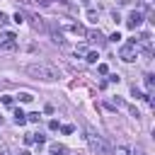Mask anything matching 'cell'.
Returning <instances> with one entry per match:
<instances>
[{
    "label": "cell",
    "instance_id": "cell-15",
    "mask_svg": "<svg viewBox=\"0 0 155 155\" xmlns=\"http://www.w3.org/2000/svg\"><path fill=\"white\" fill-rule=\"evenodd\" d=\"M131 92H133V97H136V99H143V97H145V94H143V92H140V90H138L136 85L131 87Z\"/></svg>",
    "mask_w": 155,
    "mask_h": 155
},
{
    "label": "cell",
    "instance_id": "cell-26",
    "mask_svg": "<svg viewBox=\"0 0 155 155\" xmlns=\"http://www.w3.org/2000/svg\"><path fill=\"white\" fill-rule=\"evenodd\" d=\"M19 155H31V153H29V150H22V153H19Z\"/></svg>",
    "mask_w": 155,
    "mask_h": 155
},
{
    "label": "cell",
    "instance_id": "cell-4",
    "mask_svg": "<svg viewBox=\"0 0 155 155\" xmlns=\"http://www.w3.org/2000/svg\"><path fill=\"white\" fill-rule=\"evenodd\" d=\"M140 22H143V12H140V10H133V12L128 15V19H126V27H128V29H138Z\"/></svg>",
    "mask_w": 155,
    "mask_h": 155
},
{
    "label": "cell",
    "instance_id": "cell-9",
    "mask_svg": "<svg viewBox=\"0 0 155 155\" xmlns=\"http://www.w3.org/2000/svg\"><path fill=\"white\" fill-rule=\"evenodd\" d=\"M70 31H73V34H78V36H85V34H87L82 24H70Z\"/></svg>",
    "mask_w": 155,
    "mask_h": 155
},
{
    "label": "cell",
    "instance_id": "cell-1",
    "mask_svg": "<svg viewBox=\"0 0 155 155\" xmlns=\"http://www.w3.org/2000/svg\"><path fill=\"white\" fill-rule=\"evenodd\" d=\"M27 75L44 80V82H53V80H58V68H53L48 63H31V65H27Z\"/></svg>",
    "mask_w": 155,
    "mask_h": 155
},
{
    "label": "cell",
    "instance_id": "cell-21",
    "mask_svg": "<svg viewBox=\"0 0 155 155\" xmlns=\"http://www.w3.org/2000/svg\"><path fill=\"white\" fill-rule=\"evenodd\" d=\"M97 70H99V73H102V75H107V73H109V68H107V65H104V63H102V65H97Z\"/></svg>",
    "mask_w": 155,
    "mask_h": 155
},
{
    "label": "cell",
    "instance_id": "cell-8",
    "mask_svg": "<svg viewBox=\"0 0 155 155\" xmlns=\"http://www.w3.org/2000/svg\"><path fill=\"white\" fill-rule=\"evenodd\" d=\"M48 150H51V155H65V153H68V150H65V145H58V143H53Z\"/></svg>",
    "mask_w": 155,
    "mask_h": 155
},
{
    "label": "cell",
    "instance_id": "cell-22",
    "mask_svg": "<svg viewBox=\"0 0 155 155\" xmlns=\"http://www.w3.org/2000/svg\"><path fill=\"white\" fill-rule=\"evenodd\" d=\"M48 128H51V131H56V128H58V121H56V119H51V121H48Z\"/></svg>",
    "mask_w": 155,
    "mask_h": 155
},
{
    "label": "cell",
    "instance_id": "cell-7",
    "mask_svg": "<svg viewBox=\"0 0 155 155\" xmlns=\"http://www.w3.org/2000/svg\"><path fill=\"white\" fill-rule=\"evenodd\" d=\"M15 124H17V126H24V124H27V114H24L22 109H15Z\"/></svg>",
    "mask_w": 155,
    "mask_h": 155
},
{
    "label": "cell",
    "instance_id": "cell-27",
    "mask_svg": "<svg viewBox=\"0 0 155 155\" xmlns=\"http://www.w3.org/2000/svg\"><path fill=\"white\" fill-rule=\"evenodd\" d=\"M61 2H63V5H68V0H61Z\"/></svg>",
    "mask_w": 155,
    "mask_h": 155
},
{
    "label": "cell",
    "instance_id": "cell-20",
    "mask_svg": "<svg viewBox=\"0 0 155 155\" xmlns=\"http://www.w3.org/2000/svg\"><path fill=\"white\" fill-rule=\"evenodd\" d=\"M61 131H63V133H65V136H68V133H73V131H75V128H73V126H70V124H65V126H61Z\"/></svg>",
    "mask_w": 155,
    "mask_h": 155
},
{
    "label": "cell",
    "instance_id": "cell-6",
    "mask_svg": "<svg viewBox=\"0 0 155 155\" xmlns=\"http://www.w3.org/2000/svg\"><path fill=\"white\" fill-rule=\"evenodd\" d=\"M0 48H2V51H15V48H17V39H5V41L0 44Z\"/></svg>",
    "mask_w": 155,
    "mask_h": 155
},
{
    "label": "cell",
    "instance_id": "cell-13",
    "mask_svg": "<svg viewBox=\"0 0 155 155\" xmlns=\"http://www.w3.org/2000/svg\"><path fill=\"white\" fill-rule=\"evenodd\" d=\"M107 107H111V109L116 107V109H119V107H124V99H109V102H107Z\"/></svg>",
    "mask_w": 155,
    "mask_h": 155
},
{
    "label": "cell",
    "instance_id": "cell-14",
    "mask_svg": "<svg viewBox=\"0 0 155 155\" xmlns=\"http://www.w3.org/2000/svg\"><path fill=\"white\" fill-rule=\"evenodd\" d=\"M97 58H99V56H97V51H90L85 61H87V63H97Z\"/></svg>",
    "mask_w": 155,
    "mask_h": 155
},
{
    "label": "cell",
    "instance_id": "cell-3",
    "mask_svg": "<svg viewBox=\"0 0 155 155\" xmlns=\"http://www.w3.org/2000/svg\"><path fill=\"white\" fill-rule=\"evenodd\" d=\"M119 56H121V61H126V63L136 61V56H138V46H136V39H131L128 44H124V46L119 48Z\"/></svg>",
    "mask_w": 155,
    "mask_h": 155
},
{
    "label": "cell",
    "instance_id": "cell-11",
    "mask_svg": "<svg viewBox=\"0 0 155 155\" xmlns=\"http://www.w3.org/2000/svg\"><path fill=\"white\" fill-rule=\"evenodd\" d=\"M116 155H131V148L128 145H116Z\"/></svg>",
    "mask_w": 155,
    "mask_h": 155
},
{
    "label": "cell",
    "instance_id": "cell-24",
    "mask_svg": "<svg viewBox=\"0 0 155 155\" xmlns=\"http://www.w3.org/2000/svg\"><path fill=\"white\" fill-rule=\"evenodd\" d=\"M2 104L5 107H12V97H2Z\"/></svg>",
    "mask_w": 155,
    "mask_h": 155
},
{
    "label": "cell",
    "instance_id": "cell-5",
    "mask_svg": "<svg viewBox=\"0 0 155 155\" xmlns=\"http://www.w3.org/2000/svg\"><path fill=\"white\" fill-rule=\"evenodd\" d=\"M85 36H87V41H92V44H102V41H104V36H102L99 29H92V31H87Z\"/></svg>",
    "mask_w": 155,
    "mask_h": 155
},
{
    "label": "cell",
    "instance_id": "cell-23",
    "mask_svg": "<svg viewBox=\"0 0 155 155\" xmlns=\"http://www.w3.org/2000/svg\"><path fill=\"white\" fill-rule=\"evenodd\" d=\"M87 17H90L92 22H97V12H94V10H90V12H87Z\"/></svg>",
    "mask_w": 155,
    "mask_h": 155
},
{
    "label": "cell",
    "instance_id": "cell-25",
    "mask_svg": "<svg viewBox=\"0 0 155 155\" xmlns=\"http://www.w3.org/2000/svg\"><path fill=\"white\" fill-rule=\"evenodd\" d=\"M2 24H7V15H5V12H0V27H2Z\"/></svg>",
    "mask_w": 155,
    "mask_h": 155
},
{
    "label": "cell",
    "instance_id": "cell-10",
    "mask_svg": "<svg viewBox=\"0 0 155 155\" xmlns=\"http://www.w3.org/2000/svg\"><path fill=\"white\" fill-rule=\"evenodd\" d=\"M17 97H19V102H24V104H27V102H31V99H34V94H29V92H19V94H17Z\"/></svg>",
    "mask_w": 155,
    "mask_h": 155
},
{
    "label": "cell",
    "instance_id": "cell-12",
    "mask_svg": "<svg viewBox=\"0 0 155 155\" xmlns=\"http://www.w3.org/2000/svg\"><path fill=\"white\" fill-rule=\"evenodd\" d=\"M145 87H148V94H153V75L150 73L145 75Z\"/></svg>",
    "mask_w": 155,
    "mask_h": 155
},
{
    "label": "cell",
    "instance_id": "cell-16",
    "mask_svg": "<svg viewBox=\"0 0 155 155\" xmlns=\"http://www.w3.org/2000/svg\"><path fill=\"white\" fill-rule=\"evenodd\" d=\"M27 121H31V124H39V111H34V114H27Z\"/></svg>",
    "mask_w": 155,
    "mask_h": 155
},
{
    "label": "cell",
    "instance_id": "cell-19",
    "mask_svg": "<svg viewBox=\"0 0 155 155\" xmlns=\"http://www.w3.org/2000/svg\"><path fill=\"white\" fill-rule=\"evenodd\" d=\"M12 19H15V22H17V24H22V22H24V12H17V15H15V17H12Z\"/></svg>",
    "mask_w": 155,
    "mask_h": 155
},
{
    "label": "cell",
    "instance_id": "cell-18",
    "mask_svg": "<svg viewBox=\"0 0 155 155\" xmlns=\"http://www.w3.org/2000/svg\"><path fill=\"white\" fill-rule=\"evenodd\" d=\"M51 36H53V41H56V44H63V34H61V31H53Z\"/></svg>",
    "mask_w": 155,
    "mask_h": 155
},
{
    "label": "cell",
    "instance_id": "cell-17",
    "mask_svg": "<svg viewBox=\"0 0 155 155\" xmlns=\"http://www.w3.org/2000/svg\"><path fill=\"white\" fill-rule=\"evenodd\" d=\"M31 136H34V143H39V145H44V143H46V138H44L41 133H31Z\"/></svg>",
    "mask_w": 155,
    "mask_h": 155
},
{
    "label": "cell",
    "instance_id": "cell-2",
    "mask_svg": "<svg viewBox=\"0 0 155 155\" xmlns=\"http://www.w3.org/2000/svg\"><path fill=\"white\" fill-rule=\"evenodd\" d=\"M87 143H90V148H92V153H97V155H109V145L104 143V138L99 136V133H94V128H87Z\"/></svg>",
    "mask_w": 155,
    "mask_h": 155
}]
</instances>
